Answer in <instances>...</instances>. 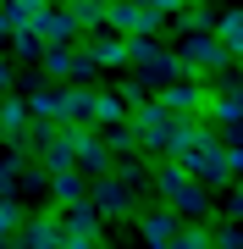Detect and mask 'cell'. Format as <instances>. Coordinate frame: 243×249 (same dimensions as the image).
I'll use <instances>...</instances> for the list:
<instances>
[{"label":"cell","mask_w":243,"mask_h":249,"mask_svg":"<svg viewBox=\"0 0 243 249\" xmlns=\"http://www.w3.org/2000/svg\"><path fill=\"white\" fill-rule=\"evenodd\" d=\"M161 194L177 205V211H205V188H199L194 172H182V166H166L161 172Z\"/></svg>","instance_id":"2"},{"label":"cell","mask_w":243,"mask_h":249,"mask_svg":"<svg viewBox=\"0 0 243 249\" xmlns=\"http://www.w3.org/2000/svg\"><path fill=\"white\" fill-rule=\"evenodd\" d=\"M105 17H111V28H116L122 39H149L155 28L166 22V11L155 6V0H116Z\"/></svg>","instance_id":"1"},{"label":"cell","mask_w":243,"mask_h":249,"mask_svg":"<svg viewBox=\"0 0 243 249\" xmlns=\"http://www.w3.org/2000/svg\"><path fill=\"white\" fill-rule=\"evenodd\" d=\"M238 205H243V194H238Z\"/></svg>","instance_id":"3"}]
</instances>
